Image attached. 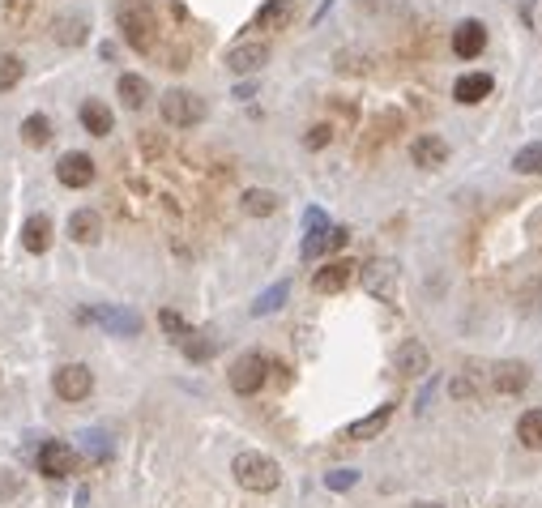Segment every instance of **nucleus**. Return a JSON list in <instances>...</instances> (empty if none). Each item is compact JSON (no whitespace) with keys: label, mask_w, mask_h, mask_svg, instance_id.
<instances>
[{"label":"nucleus","mask_w":542,"mask_h":508,"mask_svg":"<svg viewBox=\"0 0 542 508\" xmlns=\"http://www.w3.org/2000/svg\"><path fill=\"white\" fill-rule=\"evenodd\" d=\"M22 73H26L22 56H14V52H5V56H0V90H14V85L22 82Z\"/></svg>","instance_id":"30"},{"label":"nucleus","mask_w":542,"mask_h":508,"mask_svg":"<svg viewBox=\"0 0 542 508\" xmlns=\"http://www.w3.org/2000/svg\"><path fill=\"white\" fill-rule=\"evenodd\" d=\"M158 325L167 329V334H171V338H176V342H180V338H188V334H193V329H188V325H184V321H180V312H171V308H163V312H158Z\"/></svg>","instance_id":"33"},{"label":"nucleus","mask_w":542,"mask_h":508,"mask_svg":"<svg viewBox=\"0 0 542 508\" xmlns=\"http://www.w3.org/2000/svg\"><path fill=\"white\" fill-rule=\"evenodd\" d=\"M180 346H184V354H188V359H209V354H214V342H206L201 334H188V338H180Z\"/></svg>","instance_id":"34"},{"label":"nucleus","mask_w":542,"mask_h":508,"mask_svg":"<svg viewBox=\"0 0 542 508\" xmlns=\"http://www.w3.org/2000/svg\"><path fill=\"white\" fill-rule=\"evenodd\" d=\"M410 508H440V504H427V500H423V504H410Z\"/></svg>","instance_id":"39"},{"label":"nucleus","mask_w":542,"mask_h":508,"mask_svg":"<svg viewBox=\"0 0 542 508\" xmlns=\"http://www.w3.org/2000/svg\"><path fill=\"white\" fill-rule=\"evenodd\" d=\"M363 291L376 295L380 304H397V265L393 261H372L363 269Z\"/></svg>","instance_id":"6"},{"label":"nucleus","mask_w":542,"mask_h":508,"mask_svg":"<svg viewBox=\"0 0 542 508\" xmlns=\"http://www.w3.org/2000/svg\"><path fill=\"white\" fill-rule=\"evenodd\" d=\"M52 39H56L60 47H82V43L90 39V22H85L82 14H60L56 22H52Z\"/></svg>","instance_id":"15"},{"label":"nucleus","mask_w":542,"mask_h":508,"mask_svg":"<svg viewBox=\"0 0 542 508\" xmlns=\"http://www.w3.org/2000/svg\"><path fill=\"white\" fill-rule=\"evenodd\" d=\"M291 17H295L291 0H269V5L256 9V22H252V26H256V30H286V26H291Z\"/></svg>","instance_id":"21"},{"label":"nucleus","mask_w":542,"mask_h":508,"mask_svg":"<svg viewBox=\"0 0 542 508\" xmlns=\"http://www.w3.org/2000/svg\"><path fill=\"white\" fill-rule=\"evenodd\" d=\"M346 240H350L346 226H316V231H312V235L304 240V256H307V261H320V256L337 253V248H342Z\"/></svg>","instance_id":"11"},{"label":"nucleus","mask_w":542,"mask_h":508,"mask_svg":"<svg viewBox=\"0 0 542 508\" xmlns=\"http://www.w3.org/2000/svg\"><path fill=\"white\" fill-rule=\"evenodd\" d=\"M82 128L90 137H107V133H112V112H107L98 99H85L82 103Z\"/></svg>","instance_id":"24"},{"label":"nucleus","mask_w":542,"mask_h":508,"mask_svg":"<svg viewBox=\"0 0 542 508\" xmlns=\"http://www.w3.org/2000/svg\"><path fill=\"white\" fill-rule=\"evenodd\" d=\"M491 384H496V393H521L529 384V367L521 359H500L491 367Z\"/></svg>","instance_id":"12"},{"label":"nucleus","mask_w":542,"mask_h":508,"mask_svg":"<svg viewBox=\"0 0 542 508\" xmlns=\"http://www.w3.org/2000/svg\"><path fill=\"white\" fill-rule=\"evenodd\" d=\"M231 474H236V483L244 487V492H274L282 483V470L274 457H265V453H239L236 466H231Z\"/></svg>","instance_id":"2"},{"label":"nucleus","mask_w":542,"mask_h":508,"mask_svg":"<svg viewBox=\"0 0 542 508\" xmlns=\"http://www.w3.org/2000/svg\"><path fill=\"white\" fill-rule=\"evenodd\" d=\"M52 389H56V397H65V402H82V397H90V389H95V372L85 364H65V367H56V376H52Z\"/></svg>","instance_id":"5"},{"label":"nucleus","mask_w":542,"mask_h":508,"mask_svg":"<svg viewBox=\"0 0 542 508\" xmlns=\"http://www.w3.org/2000/svg\"><path fill=\"white\" fill-rule=\"evenodd\" d=\"M269 60V47L261 39L256 43H236L231 52H226V69L231 73H261V65Z\"/></svg>","instance_id":"13"},{"label":"nucleus","mask_w":542,"mask_h":508,"mask_svg":"<svg viewBox=\"0 0 542 508\" xmlns=\"http://www.w3.org/2000/svg\"><path fill=\"white\" fill-rule=\"evenodd\" d=\"M496 90V82H491V73H466L457 85H453V95H457V103H483L487 95Z\"/></svg>","instance_id":"22"},{"label":"nucleus","mask_w":542,"mask_h":508,"mask_svg":"<svg viewBox=\"0 0 542 508\" xmlns=\"http://www.w3.org/2000/svg\"><path fill=\"white\" fill-rule=\"evenodd\" d=\"M82 321H98L103 329H112V334H141V316L137 312H125V308H85Z\"/></svg>","instance_id":"9"},{"label":"nucleus","mask_w":542,"mask_h":508,"mask_svg":"<svg viewBox=\"0 0 542 508\" xmlns=\"http://www.w3.org/2000/svg\"><path fill=\"white\" fill-rule=\"evenodd\" d=\"M115 95H120V103H125L128 112H141V107L150 103V82L137 77V73H125V77L115 82Z\"/></svg>","instance_id":"20"},{"label":"nucleus","mask_w":542,"mask_h":508,"mask_svg":"<svg viewBox=\"0 0 542 508\" xmlns=\"http://www.w3.org/2000/svg\"><path fill=\"white\" fill-rule=\"evenodd\" d=\"M291 295V283H278V286H269L256 304H252V316H269V312H278L282 308V299Z\"/></svg>","instance_id":"29"},{"label":"nucleus","mask_w":542,"mask_h":508,"mask_svg":"<svg viewBox=\"0 0 542 508\" xmlns=\"http://www.w3.org/2000/svg\"><path fill=\"white\" fill-rule=\"evenodd\" d=\"M22 248H26V253H47V248H52V218H47V214L26 218V226H22Z\"/></svg>","instance_id":"19"},{"label":"nucleus","mask_w":542,"mask_h":508,"mask_svg":"<svg viewBox=\"0 0 542 508\" xmlns=\"http://www.w3.org/2000/svg\"><path fill=\"white\" fill-rule=\"evenodd\" d=\"M252 95H256V85H252V82H244V85L236 90V99H252Z\"/></svg>","instance_id":"38"},{"label":"nucleus","mask_w":542,"mask_h":508,"mask_svg":"<svg viewBox=\"0 0 542 508\" xmlns=\"http://www.w3.org/2000/svg\"><path fill=\"white\" fill-rule=\"evenodd\" d=\"M329 142H334V125H316V128H307V137H304L307 150H325Z\"/></svg>","instance_id":"35"},{"label":"nucleus","mask_w":542,"mask_h":508,"mask_svg":"<svg viewBox=\"0 0 542 508\" xmlns=\"http://www.w3.org/2000/svg\"><path fill=\"white\" fill-rule=\"evenodd\" d=\"M158 112L167 120L171 128H193L206 120V99L193 95V90H167L163 99H158Z\"/></svg>","instance_id":"3"},{"label":"nucleus","mask_w":542,"mask_h":508,"mask_svg":"<svg viewBox=\"0 0 542 508\" xmlns=\"http://www.w3.org/2000/svg\"><path fill=\"white\" fill-rule=\"evenodd\" d=\"M359 261H329L325 269H316V278H312V286H316L320 295H337V291H346L350 283H355V274H359Z\"/></svg>","instance_id":"8"},{"label":"nucleus","mask_w":542,"mask_h":508,"mask_svg":"<svg viewBox=\"0 0 542 508\" xmlns=\"http://www.w3.org/2000/svg\"><path fill=\"white\" fill-rule=\"evenodd\" d=\"M56 180L65 184V188H85V184L95 180V158L77 154V150H73V154H65L56 163Z\"/></svg>","instance_id":"10"},{"label":"nucleus","mask_w":542,"mask_h":508,"mask_svg":"<svg viewBox=\"0 0 542 508\" xmlns=\"http://www.w3.org/2000/svg\"><path fill=\"white\" fill-rule=\"evenodd\" d=\"M483 47H487V26L483 22H461L457 30H453V52H457L461 60H474V56H483Z\"/></svg>","instance_id":"14"},{"label":"nucleus","mask_w":542,"mask_h":508,"mask_svg":"<svg viewBox=\"0 0 542 508\" xmlns=\"http://www.w3.org/2000/svg\"><path fill=\"white\" fill-rule=\"evenodd\" d=\"M69 235L77 244H98L103 240V218H98L95 210H77L69 218Z\"/></svg>","instance_id":"23"},{"label":"nucleus","mask_w":542,"mask_h":508,"mask_svg":"<svg viewBox=\"0 0 542 508\" xmlns=\"http://www.w3.org/2000/svg\"><path fill=\"white\" fill-rule=\"evenodd\" d=\"M120 35L141 56H150L158 47V14H154L150 0H125L120 5Z\"/></svg>","instance_id":"1"},{"label":"nucleus","mask_w":542,"mask_h":508,"mask_svg":"<svg viewBox=\"0 0 542 508\" xmlns=\"http://www.w3.org/2000/svg\"><path fill=\"white\" fill-rule=\"evenodd\" d=\"M393 364H397L402 376H423V372L431 367V354H427V346H423L418 338H406L402 346H397V359H393Z\"/></svg>","instance_id":"16"},{"label":"nucleus","mask_w":542,"mask_h":508,"mask_svg":"<svg viewBox=\"0 0 542 508\" xmlns=\"http://www.w3.org/2000/svg\"><path fill=\"white\" fill-rule=\"evenodd\" d=\"M307 226L316 231V226H329V223H325V214H320V210H307Z\"/></svg>","instance_id":"37"},{"label":"nucleus","mask_w":542,"mask_h":508,"mask_svg":"<svg viewBox=\"0 0 542 508\" xmlns=\"http://www.w3.org/2000/svg\"><path fill=\"white\" fill-rule=\"evenodd\" d=\"M22 142L35 145V150L47 145L52 142V120H47V115H26V120H22Z\"/></svg>","instance_id":"27"},{"label":"nucleus","mask_w":542,"mask_h":508,"mask_svg":"<svg viewBox=\"0 0 542 508\" xmlns=\"http://www.w3.org/2000/svg\"><path fill=\"white\" fill-rule=\"evenodd\" d=\"M30 5H35V0H5V26H14V30L26 26Z\"/></svg>","instance_id":"32"},{"label":"nucleus","mask_w":542,"mask_h":508,"mask_svg":"<svg viewBox=\"0 0 542 508\" xmlns=\"http://www.w3.org/2000/svg\"><path fill=\"white\" fill-rule=\"evenodd\" d=\"M513 171H521V175H542V142L521 145L513 158Z\"/></svg>","instance_id":"28"},{"label":"nucleus","mask_w":542,"mask_h":508,"mask_svg":"<svg viewBox=\"0 0 542 508\" xmlns=\"http://www.w3.org/2000/svg\"><path fill=\"white\" fill-rule=\"evenodd\" d=\"M410 158H415V167L431 171V167H445L448 163V145L436 137V133H427V137H418L415 145H410Z\"/></svg>","instance_id":"18"},{"label":"nucleus","mask_w":542,"mask_h":508,"mask_svg":"<svg viewBox=\"0 0 542 508\" xmlns=\"http://www.w3.org/2000/svg\"><path fill=\"white\" fill-rule=\"evenodd\" d=\"M355 483H359V474H355V470H337V474H325V487H329V492H350Z\"/></svg>","instance_id":"36"},{"label":"nucleus","mask_w":542,"mask_h":508,"mask_svg":"<svg viewBox=\"0 0 542 508\" xmlns=\"http://www.w3.org/2000/svg\"><path fill=\"white\" fill-rule=\"evenodd\" d=\"M389 419H393V402H385V406H376L372 414H363L359 423H350L346 432H342V440H372L389 427Z\"/></svg>","instance_id":"17"},{"label":"nucleus","mask_w":542,"mask_h":508,"mask_svg":"<svg viewBox=\"0 0 542 508\" xmlns=\"http://www.w3.org/2000/svg\"><path fill=\"white\" fill-rule=\"evenodd\" d=\"M265 381H269V359L265 354H244V359H236V367H231V389H236L239 397H252L261 393Z\"/></svg>","instance_id":"4"},{"label":"nucleus","mask_w":542,"mask_h":508,"mask_svg":"<svg viewBox=\"0 0 542 508\" xmlns=\"http://www.w3.org/2000/svg\"><path fill=\"white\" fill-rule=\"evenodd\" d=\"M239 205H244L248 218H269V214H278V193H269V188H248Z\"/></svg>","instance_id":"25"},{"label":"nucleus","mask_w":542,"mask_h":508,"mask_svg":"<svg viewBox=\"0 0 542 508\" xmlns=\"http://www.w3.org/2000/svg\"><path fill=\"white\" fill-rule=\"evenodd\" d=\"M517 440H521L526 449L542 453V410H526V414L517 419Z\"/></svg>","instance_id":"26"},{"label":"nucleus","mask_w":542,"mask_h":508,"mask_svg":"<svg viewBox=\"0 0 542 508\" xmlns=\"http://www.w3.org/2000/svg\"><path fill=\"white\" fill-rule=\"evenodd\" d=\"M448 393L457 397V402H474L478 397V372H461L457 381L448 384Z\"/></svg>","instance_id":"31"},{"label":"nucleus","mask_w":542,"mask_h":508,"mask_svg":"<svg viewBox=\"0 0 542 508\" xmlns=\"http://www.w3.org/2000/svg\"><path fill=\"white\" fill-rule=\"evenodd\" d=\"M73 470H77V453H73V444H65V440H47L39 449V474H47V479H69Z\"/></svg>","instance_id":"7"}]
</instances>
